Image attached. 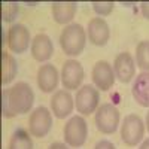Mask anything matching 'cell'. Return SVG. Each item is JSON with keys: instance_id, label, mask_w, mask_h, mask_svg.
<instances>
[{"instance_id": "1", "label": "cell", "mask_w": 149, "mask_h": 149, "mask_svg": "<svg viewBox=\"0 0 149 149\" xmlns=\"http://www.w3.org/2000/svg\"><path fill=\"white\" fill-rule=\"evenodd\" d=\"M34 103L33 88L27 82H18L10 88L2 91V115L3 118H14L17 115L29 113Z\"/></svg>"}, {"instance_id": "2", "label": "cell", "mask_w": 149, "mask_h": 149, "mask_svg": "<svg viewBox=\"0 0 149 149\" xmlns=\"http://www.w3.org/2000/svg\"><path fill=\"white\" fill-rule=\"evenodd\" d=\"M86 43V31L78 22H72L66 26L60 34V46L63 52L69 57L79 55Z\"/></svg>"}, {"instance_id": "3", "label": "cell", "mask_w": 149, "mask_h": 149, "mask_svg": "<svg viewBox=\"0 0 149 149\" xmlns=\"http://www.w3.org/2000/svg\"><path fill=\"white\" fill-rule=\"evenodd\" d=\"M64 143L70 148H81L88 137V124L82 115L72 116L64 125Z\"/></svg>"}, {"instance_id": "4", "label": "cell", "mask_w": 149, "mask_h": 149, "mask_svg": "<svg viewBox=\"0 0 149 149\" xmlns=\"http://www.w3.org/2000/svg\"><path fill=\"white\" fill-rule=\"evenodd\" d=\"M100 93L94 85H82L74 95V107L82 116L91 115L98 109Z\"/></svg>"}, {"instance_id": "5", "label": "cell", "mask_w": 149, "mask_h": 149, "mask_svg": "<svg viewBox=\"0 0 149 149\" xmlns=\"http://www.w3.org/2000/svg\"><path fill=\"white\" fill-rule=\"evenodd\" d=\"M95 125L102 134H113L119 125V110L112 103H103L95 110Z\"/></svg>"}, {"instance_id": "6", "label": "cell", "mask_w": 149, "mask_h": 149, "mask_svg": "<svg viewBox=\"0 0 149 149\" xmlns=\"http://www.w3.org/2000/svg\"><path fill=\"white\" fill-rule=\"evenodd\" d=\"M145 124L142 118L136 113L127 115L121 125V139L127 146H137L143 140Z\"/></svg>"}, {"instance_id": "7", "label": "cell", "mask_w": 149, "mask_h": 149, "mask_svg": "<svg viewBox=\"0 0 149 149\" xmlns=\"http://www.w3.org/2000/svg\"><path fill=\"white\" fill-rule=\"evenodd\" d=\"M52 128V113L45 106L36 107L29 119V131L33 137L42 139L46 137L48 133Z\"/></svg>"}, {"instance_id": "8", "label": "cell", "mask_w": 149, "mask_h": 149, "mask_svg": "<svg viewBox=\"0 0 149 149\" xmlns=\"http://www.w3.org/2000/svg\"><path fill=\"white\" fill-rule=\"evenodd\" d=\"M85 76L84 67L79 61L76 60H67L61 67V84H63L64 90L72 91V90H79L82 81Z\"/></svg>"}, {"instance_id": "9", "label": "cell", "mask_w": 149, "mask_h": 149, "mask_svg": "<svg viewBox=\"0 0 149 149\" xmlns=\"http://www.w3.org/2000/svg\"><path fill=\"white\" fill-rule=\"evenodd\" d=\"M8 46L12 52L24 54L31 46L30 30L24 24H14L8 31Z\"/></svg>"}, {"instance_id": "10", "label": "cell", "mask_w": 149, "mask_h": 149, "mask_svg": "<svg viewBox=\"0 0 149 149\" xmlns=\"http://www.w3.org/2000/svg\"><path fill=\"white\" fill-rule=\"evenodd\" d=\"M91 76H93L94 86L97 90H102V91H109L112 86H113L115 79H116L115 72H113V66H110L104 60H100L94 64Z\"/></svg>"}, {"instance_id": "11", "label": "cell", "mask_w": 149, "mask_h": 149, "mask_svg": "<svg viewBox=\"0 0 149 149\" xmlns=\"http://www.w3.org/2000/svg\"><path fill=\"white\" fill-rule=\"evenodd\" d=\"M115 78L121 84H128L136 78V61L128 52H121L113 61Z\"/></svg>"}, {"instance_id": "12", "label": "cell", "mask_w": 149, "mask_h": 149, "mask_svg": "<svg viewBox=\"0 0 149 149\" xmlns=\"http://www.w3.org/2000/svg\"><path fill=\"white\" fill-rule=\"evenodd\" d=\"M51 112L55 118L64 119L74 109V98L67 90H58L51 97Z\"/></svg>"}, {"instance_id": "13", "label": "cell", "mask_w": 149, "mask_h": 149, "mask_svg": "<svg viewBox=\"0 0 149 149\" xmlns=\"http://www.w3.org/2000/svg\"><path fill=\"white\" fill-rule=\"evenodd\" d=\"M110 37V29L106 19L97 17L90 19L88 27H86V39L90 40V43L95 46H104L109 42Z\"/></svg>"}, {"instance_id": "14", "label": "cell", "mask_w": 149, "mask_h": 149, "mask_svg": "<svg viewBox=\"0 0 149 149\" xmlns=\"http://www.w3.org/2000/svg\"><path fill=\"white\" fill-rule=\"evenodd\" d=\"M37 86L40 88L42 93H54L57 90V85H58V81H60V76H58V70L54 64L51 63H46V64H42L37 70Z\"/></svg>"}, {"instance_id": "15", "label": "cell", "mask_w": 149, "mask_h": 149, "mask_svg": "<svg viewBox=\"0 0 149 149\" xmlns=\"http://www.w3.org/2000/svg\"><path fill=\"white\" fill-rule=\"evenodd\" d=\"M31 57L39 61V63H43V61H48L54 55V43L51 40V37L45 33H39L34 36V39L31 40Z\"/></svg>"}, {"instance_id": "16", "label": "cell", "mask_w": 149, "mask_h": 149, "mask_svg": "<svg viewBox=\"0 0 149 149\" xmlns=\"http://www.w3.org/2000/svg\"><path fill=\"white\" fill-rule=\"evenodd\" d=\"M78 3L74 2H54L51 5V14L57 24L61 26H69L72 24V19L76 15Z\"/></svg>"}, {"instance_id": "17", "label": "cell", "mask_w": 149, "mask_h": 149, "mask_svg": "<svg viewBox=\"0 0 149 149\" xmlns=\"http://www.w3.org/2000/svg\"><path fill=\"white\" fill-rule=\"evenodd\" d=\"M131 94L137 104L149 107V72H142L137 74V78H134Z\"/></svg>"}, {"instance_id": "18", "label": "cell", "mask_w": 149, "mask_h": 149, "mask_svg": "<svg viewBox=\"0 0 149 149\" xmlns=\"http://www.w3.org/2000/svg\"><path fill=\"white\" fill-rule=\"evenodd\" d=\"M17 73H18L17 60L6 51H3L2 52V85L6 86L8 84H10L15 79Z\"/></svg>"}, {"instance_id": "19", "label": "cell", "mask_w": 149, "mask_h": 149, "mask_svg": "<svg viewBox=\"0 0 149 149\" xmlns=\"http://www.w3.org/2000/svg\"><path fill=\"white\" fill-rule=\"evenodd\" d=\"M9 149H33V139L30 131L17 128L9 142Z\"/></svg>"}, {"instance_id": "20", "label": "cell", "mask_w": 149, "mask_h": 149, "mask_svg": "<svg viewBox=\"0 0 149 149\" xmlns=\"http://www.w3.org/2000/svg\"><path fill=\"white\" fill-rule=\"evenodd\" d=\"M134 61L143 72H149V40H142L137 43Z\"/></svg>"}, {"instance_id": "21", "label": "cell", "mask_w": 149, "mask_h": 149, "mask_svg": "<svg viewBox=\"0 0 149 149\" xmlns=\"http://www.w3.org/2000/svg\"><path fill=\"white\" fill-rule=\"evenodd\" d=\"M19 12V8H18V3L15 2H8V3H3V8H2V18L5 22H12Z\"/></svg>"}, {"instance_id": "22", "label": "cell", "mask_w": 149, "mask_h": 149, "mask_svg": "<svg viewBox=\"0 0 149 149\" xmlns=\"http://www.w3.org/2000/svg\"><path fill=\"white\" fill-rule=\"evenodd\" d=\"M113 8H115L113 2H93V9L100 18L110 15Z\"/></svg>"}, {"instance_id": "23", "label": "cell", "mask_w": 149, "mask_h": 149, "mask_svg": "<svg viewBox=\"0 0 149 149\" xmlns=\"http://www.w3.org/2000/svg\"><path fill=\"white\" fill-rule=\"evenodd\" d=\"M94 149H116V148H115V145L112 143V142L103 139L100 142H97V145L94 146Z\"/></svg>"}, {"instance_id": "24", "label": "cell", "mask_w": 149, "mask_h": 149, "mask_svg": "<svg viewBox=\"0 0 149 149\" xmlns=\"http://www.w3.org/2000/svg\"><path fill=\"white\" fill-rule=\"evenodd\" d=\"M140 10H142V15L149 21V2H142L140 3Z\"/></svg>"}, {"instance_id": "25", "label": "cell", "mask_w": 149, "mask_h": 149, "mask_svg": "<svg viewBox=\"0 0 149 149\" xmlns=\"http://www.w3.org/2000/svg\"><path fill=\"white\" fill-rule=\"evenodd\" d=\"M48 149H69V148H67V145L63 143V142H54V143L49 145Z\"/></svg>"}, {"instance_id": "26", "label": "cell", "mask_w": 149, "mask_h": 149, "mask_svg": "<svg viewBox=\"0 0 149 149\" xmlns=\"http://www.w3.org/2000/svg\"><path fill=\"white\" fill-rule=\"evenodd\" d=\"M139 149H149V139H146V140H143Z\"/></svg>"}, {"instance_id": "27", "label": "cell", "mask_w": 149, "mask_h": 149, "mask_svg": "<svg viewBox=\"0 0 149 149\" xmlns=\"http://www.w3.org/2000/svg\"><path fill=\"white\" fill-rule=\"evenodd\" d=\"M145 125H146V130L149 131V112L146 113V119H145Z\"/></svg>"}]
</instances>
